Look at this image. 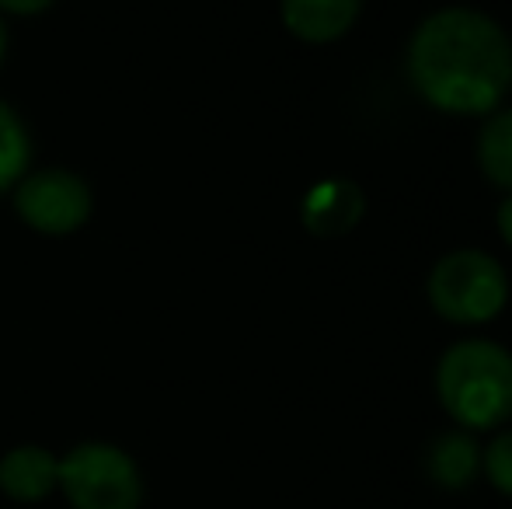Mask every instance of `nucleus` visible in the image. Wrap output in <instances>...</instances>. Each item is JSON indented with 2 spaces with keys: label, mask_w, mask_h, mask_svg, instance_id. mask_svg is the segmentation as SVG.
Instances as JSON below:
<instances>
[{
  "label": "nucleus",
  "mask_w": 512,
  "mask_h": 509,
  "mask_svg": "<svg viewBox=\"0 0 512 509\" xmlns=\"http://www.w3.org/2000/svg\"><path fill=\"white\" fill-rule=\"evenodd\" d=\"M408 81L429 109L492 116L512 91V39L474 7H443L408 42Z\"/></svg>",
  "instance_id": "f257e3e1"
},
{
  "label": "nucleus",
  "mask_w": 512,
  "mask_h": 509,
  "mask_svg": "<svg viewBox=\"0 0 512 509\" xmlns=\"http://www.w3.org/2000/svg\"><path fill=\"white\" fill-rule=\"evenodd\" d=\"M436 394L467 433L499 429L512 419V353L492 339H464L443 353Z\"/></svg>",
  "instance_id": "f03ea898"
},
{
  "label": "nucleus",
  "mask_w": 512,
  "mask_h": 509,
  "mask_svg": "<svg viewBox=\"0 0 512 509\" xmlns=\"http://www.w3.org/2000/svg\"><path fill=\"white\" fill-rule=\"evenodd\" d=\"M425 293L439 318L453 325H485L509 304V276L488 252L457 248L432 265Z\"/></svg>",
  "instance_id": "7ed1b4c3"
},
{
  "label": "nucleus",
  "mask_w": 512,
  "mask_h": 509,
  "mask_svg": "<svg viewBox=\"0 0 512 509\" xmlns=\"http://www.w3.org/2000/svg\"><path fill=\"white\" fill-rule=\"evenodd\" d=\"M60 492L74 509H140V464L115 443H77L60 457Z\"/></svg>",
  "instance_id": "20e7f679"
},
{
  "label": "nucleus",
  "mask_w": 512,
  "mask_h": 509,
  "mask_svg": "<svg viewBox=\"0 0 512 509\" xmlns=\"http://www.w3.org/2000/svg\"><path fill=\"white\" fill-rule=\"evenodd\" d=\"M95 196L81 175L67 168L28 171L14 185V213L39 234H74L91 220Z\"/></svg>",
  "instance_id": "39448f33"
},
{
  "label": "nucleus",
  "mask_w": 512,
  "mask_h": 509,
  "mask_svg": "<svg viewBox=\"0 0 512 509\" xmlns=\"http://www.w3.org/2000/svg\"><path fill=\"white\" fill-rule=\"evenodd\" d=\"M366 196L349 178H324L300 203V220L314 238H342L363 220Z\"/></svg>",
  "instance_id": "423d86ee"
},
{
  "label": "nucleus",
  "mask_w": 512,
  "mask_h": 509,
  "mask_svg": "<svg viewBox=\"0 0 512 509\" xmlns=\"http://www.w3.org/2000/svg\"><path fill=\"white\" fill-rule=\"evenodd\" d=\"M60 489V457L39 443H21L0 457V492L14 503H42Z\"/></svg>",
  "instance_id": "0eeeda50"
},
{
  "label": "nucleus",
  "mask_w": 512,
  "mask_h": 509,
  "mask_svg": "<svg viewBox=\"0 0 512 509\" xmlns=\"http://www.w3.org/2000/svg\"><path fill=\"white\" fill-rule=\"evenodd\" d=\"M363 0H283V25L304 42H335L356 25Z\"/></svg>",
  "instance_id": "6e6552de"
},
{
  "label": "nucleus",
  "mask_w": 512,
  "mask_h": 509,
  "mask_svg": "<svg viewBox=\"0 0 512 509\" xmlns=\"http://www.w3.org/2000/svg\"><path fill=\"white\" fill-rule=\"evenodd\" d=\"M429 478L446 492H460L481 475V447L471 433L464 429H453V433H443L436 443L429 447Z\"/></svg>",
  "instance_id": "1a4fd4ad"
},
{
  "label": "nucleus",
  "mask_w": 512,
  "mask_h": 509,
  "mask_svg": "<svg viewBox=\"0 0 512 509\" xmlns=\"http://www.w3.org/2000/svg\"><path fill=\"white\" fill-rule=\"evenodd\" d=\"M478 164L488 182L512 192V109L488 116L478 136Z\"/></svg>",
  "instance_id": "9d476101"
},
{
  "label": "nucleus",
  "mask_w": 512,
  "mask_h": 509,
  "mask_svg": "<svg viewBox=\"0 0 512 509\" xmlns=\"http://www.w3.org/2000/svg\"><path fill=\"white\" fill-rule=\"evenodd\" d=\"M32 164V136L11 105L0 98V192L14 189Z\"/></svg>",
  "instance_id": "9b49d317"
},
{
  "label": "nucleus",
  "mask_w": 512,
  "mask_h": 509,
  "mask_svg": "<svg viewBox=\"0 0 512 509\" xmlns=\"http://www.w3.org/2000/svg\"><path fill=\"white\" fill-rule=\"evenodd\" d=\"M481 471L488 475V482L512 499V429L499 433L488 450H481Z\"/></svg>",
  "instance_id": "f8f14e48"
},
{
  "label": "nucleus",
  "mask_w": 512,
  "mask_h": 509,
  "mask_svg": "<svg viewBox=\"0 0 512 509\" xmlns=\"http://www.w3.org/2000/svg\"><path fill=\"white\" fill-rule=\"evenodd\" d=\"M53 4H56V0H0V11L28 18V14H42L46 7H53Z\"/></svg>",
  "instance_id": "ddd939ff"
},
{
  "label": "nucleus",
  "mask_w": 512,
  "mask_h": 509,
  "mask_svg": "<svg viewBox=\"0 0 512 509\" xmlns=\"http://www.w3.org/2000/svg\"><path fill=\"white\" fill-rule=\"evenodd\" d=\"M499 234H502V241L512 248V196L502 199V206H499Z\"/></svg>",
  "instance_id": "4468645a"
},
{
  "label": "nucleus",
  "mask_w": 512,
  "mask_h": 509,
  "mask_svg": "<svg viewBox=\"0 0 512 509\" xmlns=\"http://www.w3.org/2000/svg\"><path fill=\"white\" fill-rule=\"evenodd\" d=\"M4 56H7V28L0 21V67H4Z\"/></svg>",
  "instance_id": "2eb2a0df"
}]
</instances>
